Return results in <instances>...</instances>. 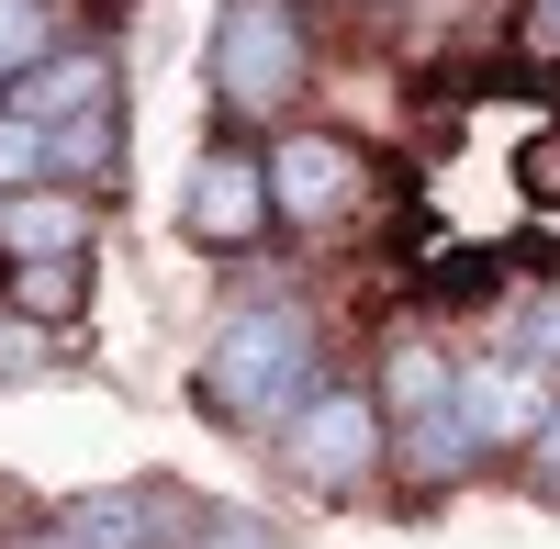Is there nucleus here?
I'll return each instance as SVG.
<instances>
[{"label":"nucleus","mask_w":560,"mask_h":549,"mask_svg":"<svg viewBox=\"0 0 560 549\" xmlns=\"http://www.w3.org/2000/svg\"><path fill=\"white\" fill-rule=\"evenodd\" d=\"M168 493H147V482H102V493H79V505H57L34 527V549H158L168 538Z\"/></svg>","instance_id":"nucleus-8"},{"label":"nucleus","mask_w":560,"mask_h":549,"mask_svg":"<svg viewBox=\"0 0 560 549\" xmlns=\"http://www.w3.org/2000/svg\"><path fill=\"white\" fill-rule=\"evenodd\" d=\"M516 348H527L538 371L560 382V281H549V292H527V314H516Z\"/></svg>","instance_id":"nucleus-17"},{"label":"nucleus","mask_w":560,"mask_h":549,"mask_svg":"<svg viewBox=\"0 0 560 549\" xmlns=\"http://www.w3.org/2000/svg\"><path fill=\"white\" fill-rule=\"evenodd\" d=\"M45 359H57V326L23 314V303H0V382H34Z\"/></svg>","instance_id":"nucleus-14"},{"label":"nucleus","mask_w":560,"mask_h":549,"mask_svg":"<svg viewBox=\"0 0 560 549\" xmlns=\"http://www.w3.org/2000/svg\"><path fill=\"white\" fill-rule=\"evenodd\" d=\"M314 79V34L292 0H224L213 23V102L224 113H292Z\"/></svg>","instance_id":"nucleus-3"},{"label":"nucleus","mask_w":560,"mask_h":549,"mask_svg":"<svg viewBox=\"0 0 560 549\" xmlns=\"http://www.w3.org/2000/svg\"><path fill=\"white\" fill-rule=\"evenodd\" d=\"M45 168H57V157H45V124H23L12 102H0V191H34Z\"/></svg>","instance_id":"nucleus-16"},{"label":"nucleus","mask_w":560,"mask_h":549,"mask_svg":"<svg viewBox=\"0 0 560 549\" xmlns=\"http://www.w3.org/2000/svg\"><path fill=\"white\" fill-rule=\"evenodd\" d=\"M45 157H57L45 179H68V191H79V179H113V157H124V124H113V113H79V124H45Z\"/></svg>","instance_id":"nucleus-12"},{"label":"nucleus","mask_w":560,"mask_h":549,"mask_svg":"<svg viewBox=\"0 0 560 549\" xmlns=\"http://www.w3.org/2000/svg\"><path fill=\"white\" fill-rule=\"evenodd\" d=\"M482 460H493V448L471 437V416H459V404H427V416L393 427V482H404V505H448V493L471 482Z\"/></svg>","instance_id":"nucleus-7"},{"label":"nucleus","mask_w":560,"mask_h":549,"mask_svg":"<svg viewBox=\"0 0 560 549\" xmlns=\"http://www.w3.org/2000/svg\"><path fill=\"white\" fill-rule=\"evenodd\" d=\"M516 34H527V57H560V0H527Z\"/></svg>","instance_id":"nucleus-20"},{"label":"nucleus","mask_w":560,"mask_h":549,"mask_svg":"<svg viewBox=\"0 0 560 549\" xmlns=\"http://www.w3.org/2000/svg\"><path fill=\"white\" fill-rule=\"evenodd\" d=\"M57 57V0H0V79Z\"/></svg>","instance_id":"nucleus-13"},{"label":"nucleus","mask_w":560,"mask_h":549,"mask_svg":"<svg viewBox=\"0 0 560 549\" xmlns=\"http://www.w3.org/2000/svg\"><path fill=\"white\" fill-rule=\"evenodd\" d=\"M359 191H370V157L348 147V135L303 124V135H280V147H269V202H280V224H337V213H359Z\"/></svg>","instance_id":"nucleus-5"},{"label":"nucleus","mask_w":560,"mask_h":549,"mask_svg":"<svg viewBox=\"0 0 560 549\" xmlns=\"http://www.w3.org/2000/svg\"><path fill=\"white\" fill-rule=\"evenodd\" d=\"M459 416H471V437L482 448H527L538 437V416H549V404H560V382L538 371V359L527 348H482V359H459Z\"/></svg>","instance_id":"nucleus-6"},{"label":"nucleus","mask_w":560,"mask_h":549,"mask_svg":"<svg viewBox=\"0 0 560 549\" xmlns=\"http://www.w3.org/2000/svg\"><path fill=\"white\" fill-rule=\"evenodd\" d=\"M516 460H527V493H538V505H560V404L538 416V437L516 448Z\"/></svg>","instance_id":"nucleus-18"},{"label":"nucleus","mask_w":560,"mask_h":549,"mask_svg":"<svg viewBox=\"0 0 560 549\" xmlns=\"http://www.w3.org/2000/svg\"><path fill=\"white\" fill-rule=\"evenodd\" d=\"M12 113L23 124H79V113H113V57L102 45H57L45 68L12 79Z\"/></svg>","instance_id":"nucleus-10"},{"label":"nucleus","mask_w":560,"mask_h":549,"mask_svg":"<svg viewBox=\"0 0 560 549\" xmlns=\"http://www.w3.org/2000/svg\"><path fill=\"white\" fill-rule=\"evenodd\" d=\"M0 258H90V202L68 179H34V191H0Z\"/></svg>","instance_id":"nucleus-9"},{"label":"nucleus","mask_w":560,"mask_h":549,"mask_svg":"<svg viewBox=\"0 0 560 549\" xmlns=\"http://www.w3.org/2000/svg\"><path fill=\"white\" fill-rule=\"evenodd\" d=\"M314 382H325L314 314L303 303H247V314H224V337L202 359V416H224V427H292Z\"/></svg>","instance_id":"nucleus-1"},{"label":"nucleus","mask_w":560,"mask_h":549,"mask_svg":"<svg viewBox=\"0 0 560 549\" xmlns=\"http://www.w3.org/2000/svg\"><path fill=\"white\" fill-rule=\"evenodd\" d=\"M79 292H90V281H79V258H23V281H12V303H23V314H45V326H57Z\"/></svg>","instance_id":"nucleus-15"},{"label":"nucleus","mask_w":560,"mask_h":549,"mask_svg":"<svg viewBox=\"0 0 560 549\" xmlns=\"http://www.w3.org/2000/svg\"><path fill=\"white\" fill-rule=\"evenodd\" d=\"M370 393H382V416L404 427V416H427V404H448V393H459V359H448L438 337H393V348H382V382H370Z\"/></svg>","instance_id":"nucleus-11"},{"label":"nucleus","mask_w":560,"mask_h":549,"mask_svg":"<svg viewBox=\"0 0 560 549\" xmlns=\"http://www.w3.org/2000/svg\"><path fill=\"white\" fill-rule=\"evenodd\" d=\"M269 224H280V202H269V157H247V147H202L191 179H179V236H191V247H258Z\"/></svg>","instance_id":"nucleus-4"},{"label":"nucleus","mask_w":560,"mask_h":549,"mask_svg":"<svg viewBox=\"0 0 560 549\" xmlns=\"http://www.w3.org/2000/svg\"><path fill=\"white\" fill-rule=\"evenodd\" d=\"M280 471H292L303 493H325V505L370 493V482L393 471V416H382V393H359V382H314L303 416L280 427Z\"/></svg>","instance_id":"nucleus-2"},{"label":"nucleus","mask_w":560,"mask_h":549,"mask_svg":"<svg viewBox=\"0 0 560 549\" xmlns=\"http://www.w3.org/2000/svg\"><path fill=\"white\" fill-rule=\"evenodd\" d=\"M179 549H280V538H269L258 516H236V505H213V516H202V538H179Z\"/></svg>","instance_id":"nucleus-19"}]
</instances>
